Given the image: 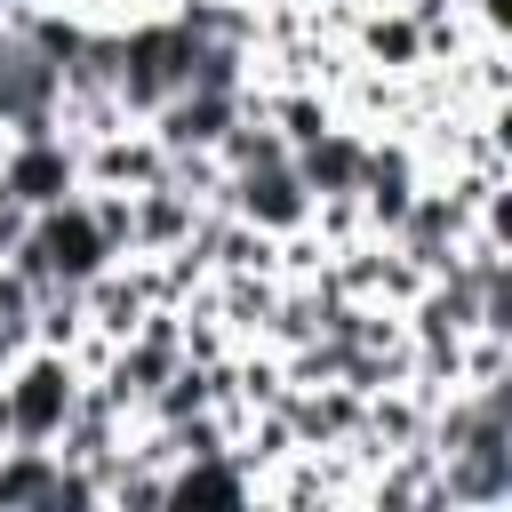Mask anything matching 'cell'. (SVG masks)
<instances>
[{
  "mask_svg": "<svg viewBox=\"0 0 512 512\" xmlns=\"http://www.w3.org/2000/svg\"><path fill=\"white\" fill-rule=\"evenodd\" d=\"M0 192L24 200V208H56L80 192V152L64 136H8L0 152Z\"/></svg>",
  "mask_w": 512,
  "mask_h": 512,
  "instance_id": "2",
  "label": "cell"
},
{
  "mask_svg": "<svg viewBox=\"0 0 512 512\" xmlns=\"http://www.w3.org/2000/svg\"><path fill=\"white\" fill-rule=\"evenodd\" d=\"M360 160H368V136H360V128H336V120H328L312 144H296V152H288V168L304 176V192H312V200L360 192Z\"/></svg>",
  "mask_w": 512,
  "mask_h": 512,
  "instance_id": "3",
  "label": "cell"
},
{
  "mask_svg": "<svg viewBox=\"0 0 512 512\" xmlns=\"http://www.w3.org/2000/svg\"><path fill=\"white\" fill-rule=\"evenodd\" d=\"M0 400H8V440L56 448L64 416H72V400H80V360H72V352H48V344H24V352L8 360Z\"/></svg>",
  "mask_w": 512,
  "mask_h": 512,
  "instance_id": "1",
  "label": "cell"
}]
</instances>
